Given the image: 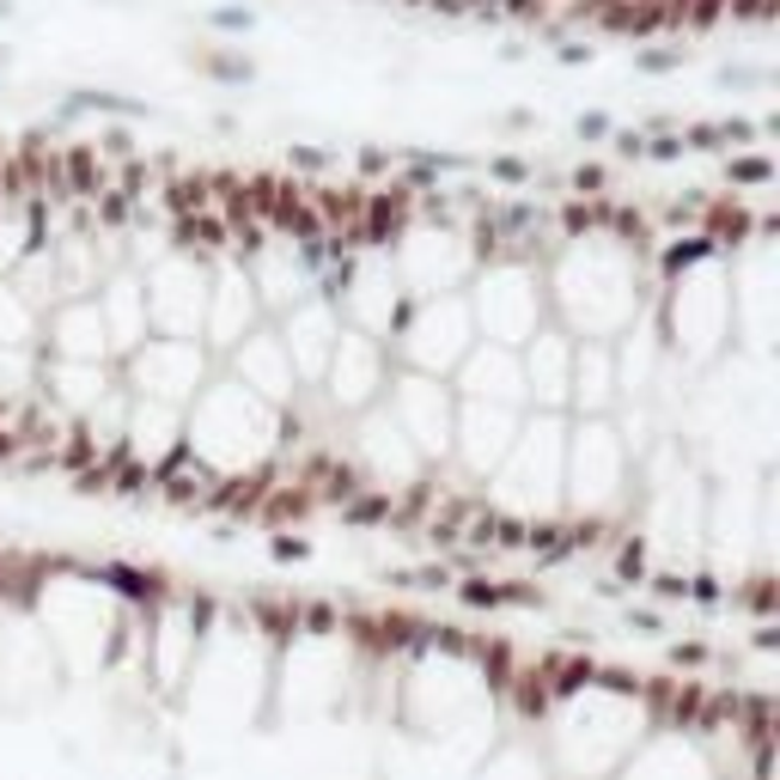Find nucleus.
Masks as SVG:
<instances>
[{
	"mask_svg": "<svg viewBox=\"0 0 780 780\" xmlns=\"http://www.w3.org/2000/svg\"><path fill=\"white\" fill-rule=\"evenodd\" d=\"M281 446H287V415L239 391L226 372H213L184 409V463H196L213 488L263 482L281 463Z\"/></svg>",
	"mask_w": 780,
	"mask_h": 780,
	"instance_id": "1",
	"label": "nucleus"
},
{
	"mask_svg": "<svg viewBox=\"0 0 780 780\" xmlns=\"http://www.w3.org/2000/svg\"><path fill=\"white\" fill-rule=\"evenodd\" d=\"M463 305L476 323V342L525 348L549 323V293H542L537 256H482L476 275L463 281Z\"/></svg>",
	"mask_w": 780,
	"mask_h": 780,
	"instance_id": "2",
	"label": "nucleus"
},
{
	"mask_svg": "<svg viewBox=\"0 0 780 780\" xmlns=\"http://www.w3.org/2000/svg\"><path fill=\"white\" fill-rule=\"evenodd\" d=\"M397 372H427V378H451L458 360L476 348V323H470V305L463 293H433V299H409L403 318L384 336Z\"/></svg>",
	"mask_w": 780,
	"mask_h": 780,
	"instance_id": "3",
	"label": "nucleus"
},
{
	"mask_svg": "<svg viewBox=\"0 0 780 780\" xmlns=\"http://www.w3.org/2000/svg\"><path fill=\"white\" fill-rule=\"evenodd\" d=\"M220 372V360L201 342H177V336H146L134 354L117 360V378L129 397L141 403H165V409H189L196 391Z\"/></svg>",
	"mask_w": 780,
	"mask_h": 780,
	"instance_id": "4",
	"label": "nucleus"
},
{
	"mask_svg": "<svg viewBox=\"0 0 780 780\" xmlns=\"http://www.w3.org/2000/svg\"><path fill=\"white\" fill-rule=\"evenodd\" d=\"M330 299H336V311H342L348 330L378 336V342H384L391 323L403 318L409 293H403V281H397L391 251H384V244H366V251L342 256V268H336V281H330Z\"/></svg>",
	"mask_w": 780,
	"mask_h": 780,
	"instance_id": "5",
	"label": "nucleus"
},
{
	"mask_svg": "<svg viewBox=\"0 0 780 780\" xmlns=\"http://www.w3.org/2000/svg\"><path fill=\"white\" fill-rule=\"evenodd\" d=\"M378 409L397 421V433L415 446V458H421L427 470H439V463L451 458L458 397H451L446 378H427V372H391V391H384Z\"/></svg>",
	"mask_w": 780,
	"mask_h": 780,
	"instance_id": "6",
	"label": "nucleus"
},
{
	"mask_svg": "<svg viewBox=\"0 0 780 780\" xmlns=\"http://www.w3.org/2000/svg\"><path fill=\"white\" fill-rule=\"evenodd\" d=\"M146 287V323L153 336H177V342H201V311H208V256L196 251H165L160 263L141 275Z\"/></svg>",
	"mask_w": 780,
	"mask_h": 780,
	"instance_id": "7",
	"label": "nucleus"
},
{
	"mask_svg": "<svg viewBox=\"0 0 780 780\" xmlns=\"http://www.w3.org/2000/svg\"><path fill=\"white\" fill-rule=\"evenodd\" d=\"M391 372H397V360H391V348H384L378 336L342 330V342H336L330 366H323V378H318V397L330 403L342 421H354V415H366V409L384 403Z\"/></svg>",
	"mask_w": 780,
	"mask_h": 780,
	"instance_id": "8",
	"label": "nucleus"
},
{
	"mask_svg": "<svg viewBox=\"0 0 780 780\" xmlns=\"http://www.w3.org/2000/svg\"><path fill=\"white\" fill-rule=\"evenodd\" d=\"M263 318V299H256L251 275H244V256L239 251H220L208 256V311H201V348H208L213 360L232 354V348L244 342V336L256 330Z\"/></svg>",
	"mask_w": 780,
	"mask_h": 780,
	"instance_id": "9",
	"label": "nucleus"
},
{
	"mask_svg": "<svg viewBox=\"0 0 780 780\" xmlns=\"http://www.w3.org/2000/svg\"><path fill=\"white\" fill-rule=\"evenodd\" d=\"M220 372L239 384V391H251L256 403L281 409V415L293 409V397H299V372H293L287 348H281V336H275V323H256V330L244 336L232 354H220Z\"/></svg>",
	"mask_w": 780,
	"mask_h": 780,
	"instance_id": "10",
	"label": "nucleus"
},
{
	"mask_svg": "<svg viewBox=\"0 0 780 780\" xmlns=\"http://www.w3.org/2000/svg\"><path fill=\"white\" fill-rule=\"evenodd\" d=\"M342 330L348 323H342V311H336L330 293H311V299H299L293 311L275 318V336H281V348H287L293 372H299V391H318V378H323V366H330Z\"/></svg>",
	"mask_w": 780,
	"mask_h": 780,
	"instance_id": "11",
	"label": "nucleus"
},
{
	"mask_svg": "<svg viewBox=\"0 0 780 780\" xmlns=\"http://www.w3.org/2000/svg\"><path fill=\"white\" fill-rule=\"evenodd\" d=\"M518 421L525 415L518 409H501V403H463L458 397V421H451V470H463V476L476 482H488L494 476V463L506 458V446L518 439Z\"/></svg>",
	"mask_w": 780,
	"mask_h": 780,
	"instance_id": "12",
	"label": "nucleus"
},
{
	"mask_svg": "<svg viewBox=\"0 0 780 780\" xmlns=\"http://www.w3.org/2000/svg\"><path fill=\"white\" fill-rule=\"evenodd\" d=\"M518 372H525V415H568V372H573V336L542 323L525 348H518Z\"/></svg>",
	"mask_w": 780,
	"mask_h": 780,
	"instance_id": "13",
	"label": "nucleus"
},
{
	"mask_svg": "<svg viewBox=\"0 0 780 780\" xmlns=\"http://www.w3.org/2000/svg\"><path fill=\"white\" fill-rule=\"evenodd\" d=\"M446 384H451V397H463V403H501V409L525 415V372H518V348L476 342L470 354L458 360V372H451Z\"/></svg>",
	"mask_w": 780,
	"mask_h": 780,
	"instance_id": "14",
	"label": "nucleus"
},
{
	"mask_svg": "<svg viewBox=\"0 0 780 780\" xmlns=\"http://www.w3.org/2000/svg\"><path fill=\"white\" fill-rule=\"evenodd\" d=\"M177 458H184V409H165V403H141V397H134L117 463H134L141 476H165Z\"/></svg>",
	"mask_w": 780,
	"mask_h": 780,
	"instance_id": "15",
	"label": "nucleus"
},
{
	"mask_svg": "<svg viewBox=\"0 0 780 780\" xmlns=\"http://www.w3.org/2000/svg\"><path fill=\"white\" fill-rule=\"evenodd\" d=\"M92 305H98V323H105L110 360L134 354V348L153 336V323H146V287H141V275H134V268H110V275L98 281Z\"/></svg>",
	"mask_w": 780,
	"mask_h": 780,
	"instance_id": "16",
	"label": "nucleus"
},
{
	"mask_svg": "<svg viewBox=\"0 0 780 780\" xmlns=\"http://www.w3.org/2000/svg\"><path fill=\"white\" fill-rule=\"evenodd\" d=\"M117 384V360H43L37 372V397L55 403L67 421H80L98 397Z\"/></svg>",
	"mask_w": 780,
	"mask_h": 780,
	"instance_id": "17",
	"label": "nucleus"
},
{
	"mask_svg": "<svg viewBox=\"0 0 780 780\" xmlns=\"http://www.w3.org/2000/svg\"><path fill=\"white\" fill-rule=\"evenodd\" d=\"M43 360H110L105 342V323H98V305L92 299H62L43 318Z\"/></svg>",
	"mask_w": 780,
	"mask_h": 780,
	"instance_id": "18",
	"label": "nucleus"
},
{
	"mask_svg": "<svg viewBox=\"0 0 780 780\" xmlns=\"http://www.w3.org/2000/svg\"><path fill=\"white\" fill-rule=\"evenodd\" d=\"M609 409H616V360H609V342H573L568 421H604Z\"/></svg>",
	"mask_w": 780,
	"mask_h": 780,
	"instance_id": "19",
	"label": "nucleus"
},
{
	"mask_svg": "<svg viewBox=\"0 0 780 780\" xmlns=\"http://www.w3.org/2000/svg\"><path fill=\"white\" fill-rule=\"evenodd\" d=\"M122 117V122H146L153 117V105H141V98H129V92H105V86H74V92L62 98V117L50 122V129H62V122H74V117Z\"/></svg>",
	"mask_w": 780,
	"mask_h": 780,
	"instance_id": "20",
	"label": "nucleus"
},
{
	"mask_svg": "<svg viewBox=\"0 0 780 780\" xmlns=\"http://www.w3.org/2000/svg\"><path fill=\"white\" fill-rule=\"evenodd\" d=\"M43 348H0V409H25L37 397Z\"/></svg>",
	"mask_w": 780,
	"mask_h": 780,
	"instance_id": "21",
	"label": "nucleus"
},
{
	"mask_svg": "<svg viewBox=\"0 0 780 780\" xmlns=\"http://www.w3.org/2000/svg\"><path fill=\"white\" fill-rule=\"evenodd\" d=\"M43 318L13 293V281H0V348H37Z\"/></svg>",
	"mask_w": 780,
	"mask_h": 780,
	"instance_id": "22",
	"label": "nucleus"
},
{
	"mask_svg": "<svg viewBox=\"0 0 780 780\" xmlns=\"http://www.w3.org/2000/svg\"><path fill=\"white\" fill-rule=\"evenodd\" d=\"M726 184H738V189H768L774 184V153H726Z\"/></svg>",
	"mask_w": 780,
	"mask_h": 780,
	"instance_id": "23",
	"label": "nucleus"
},
{
	"mask_svg": "<svg viewBox=\"0 0 780 780\" xmlns=\"http://www.w3.org/2000/svg\"><path fill=\"white\" fill-rule=\"evenodd\" d=\"M196 62V74H208V80H220V86H251L256 80V67L244 62V55H189Z\"/></svg>",
	"mask_w": 780,
	"mask_h": 780,
	"instance_id": "24",
	"label": "nucleus"
},
{
	"mask_svg": "<svg viewBox=\"0 0 780 780\" xmlns=\"http://www.w3.org/2000/svg\"><path fill=\"white\" fill-rule=\"evenodd\" d=\"M482 172L494 177V184H506V189H537V165L530 160H518V153H494Z\"/></svg>",
	"mask_w": 780,
	"mask_h": 780,
	"instance_id": "25",
	"label": "nucleus"
},
{
	"mask_svg": "<svg viewBox=\"0 0 780 780\" xmlns=\"http://www.w3.org/2000/svg\"><path fill=\"white\" fill-rule=\"evenodd\" d=\"M719 86H726V92H768V86H774V74H768V67H744V62H726L714 74Z\"/></svg>",
	"mask_w": 780,
	"mask_h": 780,
	"instance_id": "26",
	"label": "nucleus"
},
{
	"mask_svg": "<svg viewBox=\"0 0 780 780\" xmlns=\"http://www.w3.org/2000/svg\"><path fill=\"white\" fill-rule=\"evenodd\" d=\"M683 62L689 55L677 50V43H652V50L635 55V74H652V80H659V74H683Z\"/></svg>",
	"mask_w": 780,
	"mask_h": 780,
	"instance_id": "27",
	"label": "nucleus"
},
{
	"mask_svg": "<svg viewBox=\"0 0 780 780\" xmlns=\"http://www.w3.org/2000/svg\"><path fill=\"white\" fill-rule=\"evenodd\" d=\"M287 172L323 177V172H336V153H330V146H305V141H293V146H287Z\"/></svg>",
	"mask_w": 780,
	"mask_h": 780,
	"instance_id": "28",
	"label": "nucleus"
},
{
	"mask_svg": "<svg viewBox=\"0 0 780 780\" xmlns=\"http://www.w3.org/2000/svg\"><path fill=\"white\" fill-rule=\"evenodd\" d=\"M561 184H568L573 196H604V189H609V172H604V165H585V160H580L568 177H561Z\"/></svg>",
	"mask_w": 780,
	"mask_h": 780,
	"instance_id": "29",
	"label": "nucleus"
},
{
	"mask_svg": "<svg viewBox=\"0 0 780 780\" xmlns=\"http://www.w3.org/2000/svg\"><path fill=\"white\" fill-rule=\"evenodd\" d=\"M671 664L677 671H707V664H714V647H707V640H671Z\"/></svg>",
	"mask_w": 780,
	"mask_h": 780,
	"instance_id": "30",
	"label": "nucleus"
},
{
	"mask_svg": "<svg viewBox=\"0 0 780 780\" xmlns=\"http://www.w3.org/2000/svg\"><path fill=\"white\" fill-rule=\"evenodd\" d=\"M251 25H256L251 7H213V13H208V31H226V37H244Z\"/></svg>",
	"mask_w": 780,
	"mask_h": 780,
	"instance_id": "31",
	"label": "nucleus"
},
{
	"mask_svg": "<svg viewBox=\"0 0 780 780\" xmlns=\"http://www.w3.org/2000/svg\"><path fill=\"white\" fill-rule=\"evenodd\" d=\"M622 622H628L635 635H671V616H664V609H647V604H628Z\"/></svg>",
	"mask_w": 780,
	"mask_h": 780,
	"instance_id": "32",
	"label": "nucleus"
},
{
	"mask_svg": "<svg viewBox=\"0 0 780 780\" xmlns=\"http://www.w3.org/2000/svg\"><path fill=\"white\" fill-rule=\"evenodd\" d=\"M354 172L360 177H391V172H397V153H384V146H360Z\"/></svg>",
	"mask_w": 780,
	"mask_h": 780,
	"instance_id": "33",
	"label": "nucleus"
},
{
	"mask_svg": "<svg viewBox=\"0 0 780 780\" xmlns=\"http://www.w3.org/2000/svg\"><path fill=\"white\" fill-rule=\"evenodd\" d=\"M573 134H580V141H609V134H616V122H609L604 110H580V122H573Z\"/></svg>",
	"mask_w": 780,
	"mask_h": 780,
	"instance_id": "34",
	"label": "nucleus"
},
{
	"mask_svg": "<svg viewBox=\"0 0 780 780\" xmlns=\"http://www.w3.org/2000/svg\"><path fill=\"white\" fill-rule=\"evenodd\" d=\"M609 146H616L622 160H647V134H640V129H616V134H609Z\"/></svg>",
	"mask_w": 780,
	"mask_h": 780,
	"instance_id": "35",
	"label": "nucleus"
},
{
	"mask_svg": "<svg viewBox=\"0 0 780 780\" xmlns=\"http://www.w3.org/2000/svg\"><path fill=\"white\" fill-rule=\"evenodd\" d=\"M268 556H275V561H311V542H305V537H275V542H268Z\"/></svg>",
	"mask_w": 780,
	"mask_h": 780,
	"instance_id": "36",
	"label": "nucleus"
},
{
	"mask_svg": "<svg viewBox=\"0 0 780 780\" xmlns=\"http://www.w3.org/2000/svg\"><path fill=\"white\" fill-rule=\"evenodd\" d=\"M556 62H561V67H592V43H580V37H561Z\"/></svg>",
	"mask_w": 780,
	"mask_h": 780,
	"instance_id": "37",
	"label": "nucleus"
},
{
	"mask_svg": "<svg viewBox=\"0 0 780 780\" xmlns=\"http://www.w3.org/2000/svg\"><path fill=\"white\" fill-rule=\"evenodd\" d=\"M494 129H501V134H530V129H537V110H506Z\"/></svg>",
	"mask_w": 780,
	"mask_h": 780,
	"instance_id": "38",
	"label": "nucleus"
},
{
	"mask_svg": "<svg viewBox=\"0 0 780 780\" xmlns=\"http://www.w3.org/2000/svg\"><path fill=\"white\" fill-rule=\"evenodd\" d=\"M98 141H105V153H117V160H129V153H134L129 129H105V134H98Z\"/></svg>",
	"mask_w": 780,
	"mask_h": 780,
	"instance_id": "39",
	"label": "nucleus"
}]
</instances>
